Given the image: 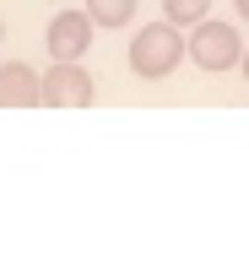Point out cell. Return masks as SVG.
I'll return each instance as SVG.
<instances>
[{
	"instance_id": "6da1fadb",
	"label": "cell",
	"mask_w": 249,
	"mask_h": 260,
	"mask_svg": "<svg viewBox=\"0 0 249 260\" xmlns=\"http://www.w3.org/2000/svg\"><path fill=\"white\" fill-rule=\"evenodd\" d=\"M200 6H206V0H173V11H179V16L184 11H200Z\"/></svg>"
}]
</instances>
